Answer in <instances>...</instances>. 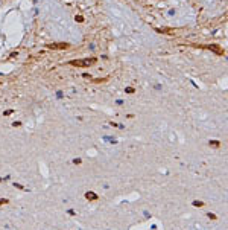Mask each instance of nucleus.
Listing matches in <instances>:
<instances>
[{"mask_svg":"<svg viewBox=\"0 0 228 230\" xmlns=\"http://www.w3.org/2000/svg\"><path fill=\"white\" fill-rule=\"evenodd\" d=\"M193 206H196V207H201V206H204V203H202V201H198V200H196V201H193Z\"/></svg>","mask_w":228,"mask_h":230,"instance_id":"39448f33","label":"nucleus"},{"mask_svg":"<svg viewBox=\"0 0 228 230\" xmlns=\"http://www.w3.org/2000/svg\"><path fill=\"white\" fill-rule=\"evenodd\" d=\"M126 92H128V93H134V89H131V87H129V89H126Z\"/></svg>","mask_w":228,"mask_h":230,"instance_id":"6e6552de","label":"nucleus"},{"mask_svg":"<svg viewBox=\"0 0 228 230\" xmlns=\"http://www.w3.org/2000/svg\"><path fill=\"white\" fill-rule=\"evenodd\" d=\"M96 61H97L96 58H85V59H72V61H69V64L75 67H90L96 64Z\"/></svg>","mask_w":228,"mask_h":230,"instance_id":"f257e3e1","label":"nucleus"},{"mask_svg":"<svg viewBox=\"0 0 228 230\" xmlns=\"http://www.w3.org/2000/svg\"><path fill=\"white\" fill-rule=\"evenodd\" d=\"M85 198L87 200H97V195L95 192H87L85 194Z\"/></svg>","mask_w":228,"mask_h":230,"instance_id":"20e7f679","label":"nucleus"},{"mask_svg":"<svg viewBox=\"0 0 228 230\" xmlns=\"http://www.w3.org/2000/svg\"><path fill=\"white\" fill-rule=\"evenodd\" d=\"M207 49H210V50H213V52H216V53H219V55H222V53H224V50L220 49L218 44H210V46H207Z\"/></svg>","mask_w":228,"mask_h":230,"instance_id":"7ed1b4c3","label":"nucleus"},{"mask_svg":"<svg viewBox=\"0 0 228 230\" xmlns=\"http://www.w3.org/2000/svg\"><path fill=\"white\" fill-rule=\"evenodd\" d=\"M76 22H79V23H82V22H84V18H82V15H78V17H76Z\"/></svg>","mask_w":228,"mask_h":230,"instance_id":"423d86ee","label":"nucleus"},{"mask_svg":"<svg viewBox=\"0 0 228 230\" xmlns=\"http://www.w3.org/2000/svg\"><path fill=\"white\" fill-rule=\"evenodd\" d=\"M6 203H8V200H5V198L2 200V198H0V206H2V204H6Z\"/></svg>","mask_w":228,"mask_h":230,"instance_id":"0eeeda50","label":"nucleus"},{"mask_svg":"<svg viewBox=\"0 0 228 230\" xmlns=\"http://www.w3.org/2000/svg\"><path fill=\"white\" fill-rule=\"evenodd\" d=\"M69 44L67 43H55V44H47V49H53V50H63L67 49Z\"/></svg>","mask_w":228,"mask_h":230,"instance_id":"f03ea898","label":"nucleus"}]
</instances>
